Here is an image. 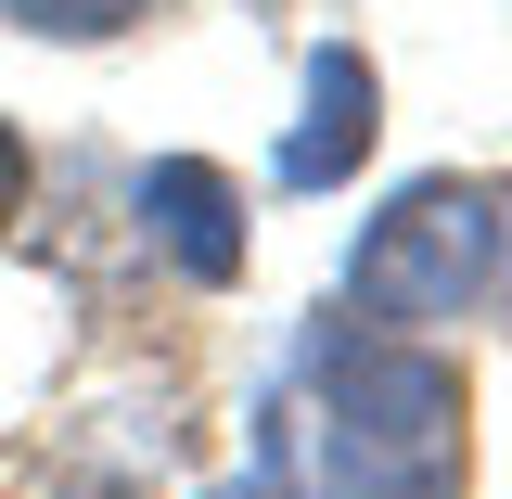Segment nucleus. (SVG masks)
<instances>
[{
    "instance_id": "nucleus-1",
    "label": "nucleus",
    "mask_w": 512,
    "mask_h": 499,
    "mask_svg": "<svg viewBox=\"0 0 512 499\" xmlns=\"http://www.w3.org/2000/svg\"><path fill=\"white\" fill-rule=\"evenodd\" d=\"M320 384V499H461L474 384L410 333H308Z\"/></svg>"
},
{
    "instance_id": "nucleus-2",
    "label": "nucleus",
    "mask_w": 512,
    "mask_h": 499,
    "mask_svg": "<svg viewBox=\"0 0 512 499\" xmlns=\"http://www.w3.org/2000/svg\"><path fill=\"white\" fill-rule=\"evenodd\" d=\"M487 269H500V192L487 180H410L384 205L359 256H346V295L384 333H436V320L487 308Z\"/></svg>"
},
{
    "instance_id": "nucleus-3",
    "label": "nucleus",
    "mask_w": 512,
    "mask_h": 499,
    "mask_svg": "<svg viewBox=\"0 0 512 499\" xmlns=\"http://www.w3.org/2000/svg\"><path fill=\"white\" fill-rule=\"evenodd\" d=\"M372 141H384V77H372V52H359V39H320V52H308V103H295V128H282L269 180H282V192H346Z\"/></svg>"
},
{
    "instance_id": "nucleus-4",
    "label": "nucleus",
    "mask_w": 512,
    "mask_h": 499,
    "mask_svg": "<svg viewBox=\"0 0 512 499\" xmlns=\"http://www.w3.org/2000/svg\"><path fill=\"white\" fill-rule=\"evenodd\" d=\"M141 231L180 256V282H205V295L244 282V192H231V167H205V154H154L141 167Z\"/></svg>"
},
{
    "instance_id": "nucleus-5",
    "label": "nucleus",
    "mask_w": 512,
    "mask_h": 499,
    "mask_svg": "<svg viewBox=\"0 0 512 499\" xmlns=\"http://www.w3.org/2000/svg\"><path fill=\"white\" fill-rule=\"evenodd\" d=\"M0 13H13L26 39H77V52H90V39H128L154 0H0Z\"/></svg>"
},
{
    "instance_id": "nucleus-6",
    "label": "nucleus",
    "mask_w": 512,
    "mask_h": 499,
    "mask_svg": "<svg viewBox=\"0 0 512 499\" xmlns=\"http://www.w3.org/2000/svg\"><path fill=\"white\" fill-rule=\"evenodd\" d=\"M26 192H39V154H26V128L0 116V231L26 218Z\"/></svg>"
},
{
    "instance_id": "nucleus-7",
    "label": "nucleus",
    "mask_w": 512,
    "mask_h": 499,
    "mask_svg": "<svg viewBox=\"0 0 512 499\" xmlns=\"http://www.w3.org/2000/svg\"><path fill=\"white\" fill-rule=\"evenodd\" d=\"M500 244H512V192H500ZM487 295H500V308H512V269H487Z\"/></svg>"
}]
</instances>
